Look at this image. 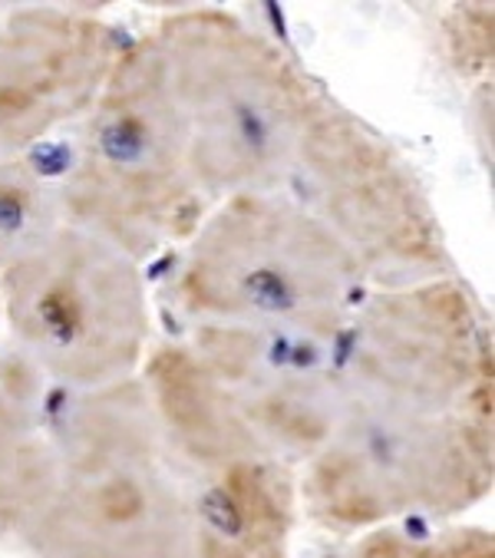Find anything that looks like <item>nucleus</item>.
Returning a JSON list of instances; mask_svg holds the SVG:
<instances>
[{"instance_id": "f257e3e1", "label": "nucleus", "mask_w": 495, "mask_h": 558, "mask_svg": "<svg viewBox=\"0 0 495 558\" xmlns=\"http://www.w3.org/2000/svg\"><path fill=\"white\" fill-rule=\"evenodd\" d=\"M288 463L221 400L185 348L143 377L80 393L44 423L31 558H288Z\"/></svg>"}, {"instance_id": "f03ea898", "label": "nucleus", "mask_w": 495, "mask_h": 558, "mask_svg": "<svg viewBox=\"0 0 495 558\" xmlns=\"http://www.w3.org/2000/svg\"><path fill=\"white\" fill-rule=\"evenodd\" d=\"M492 338L452 281L366 298L337 333L304 499L327 529L456 515L492 493Z\"/></svg>"}, {"instance_id": "7ed1b4c3", "label": "nucleus", "mask_w": 495, "mask_h": 558, "mask_svg": "<svg viewBox=\"0 0 495 558\" xmlns=\"http://www.w3.org/2000/svg\"><path fill=\"white\" fill-rule=\"evenodd\" d=\"M208 202L275 192L324 93L265 34L221 11H185L149 34Z\"/></svg>"}, {"instance_id": "20e7f679", "label": "nucleus", "mask_w": 495, "mask_h": 558, "mask_svg": "<svg viewBox=\"0 0 495 558\" xmlns=\"http://www.w3.org/2000/svg\"><path fill=\"white\" fill-rule=\"evenodd\" d=\"M360 262L281 192L228 195L189 239L172 301L198 327L337 333L357 314Z\"/></svg>"}, {"instance_id": "39448f33", "label": "nucleus", "mask_w": 495, "mask_h": 558, "mask_svg": "<svg viewBox=\"0 0 495 558\" xmlns=\"http://www.w3.org/2000/svg\"><path fill=\"white\" fill-rule=\"evenodd\" d=\"M86 117L60 189L70 226L133 262L189 242L208 215V198L195 182L189 136L149 34L122 50Z\"/></svg>"}, {"instance_id": "423d86ee", "label": "nucleus", "mask_w": 495, "mask_h": 558, "mask_svg": "<svg viewBox=\"0 0 495 558\" xmlns=\"http://www.w3.org/2000/svg\"><path fill=\"white\" fill-rule=\"evenodd\" d=\"M0 301L21 351L67 387L102 390L146 364L140 262L70 221L0 268Z\"/></svg>"}, {"instance_id": "0eeeda50", "label": "nucleus", "mask_w": 495, "mask_h": 558, "mask_svg": "<svg viewBox=\"0 0 495 558\" xmlns=\"http://www.w3.org/2000/svg\"><path fill=\"white\" fill-rule=\"evenodd\" d=\"M281 185L360 262L390 288L446 278L449 255L439 215L416 169L360 117L321 96Z\"/></svg>"}, {"instance_id": "6e6552de", "label": "nucleus", "mask_w": 495, "mask_h": 558, "mask_svg": "<svg viewBox=\"0 0 495 558\" xmlns=\"http://www.w3.org/2000/svg\"><path fill=\"white\" fill-rule=\"evenodd\" d=\"M337 333L195 327L189 351L234 416L275 457L311 460L330 433Z\"/></svg>"}, {"instance_id": "1a4fd4ad", "label": "nucleus", "mask_w": 495, "mask_h": 558, "mask_svg": "<svg viewBox=\"0 0 495 558\" xmlns=\"http://www.w3.org/2000/svg\"><path fill=\"white\" fill-rule=\"evenodd\" d=\"M122 50L109 24L76 11H17L0 24V156H27L89 113Z\"/></svg>"}, {"instance_id": "9d476101", "label": "nucleus", "mask_w": 495, "mask_h": 558, "mask_svg": "<svg viewBox=\"0 0 495 558\" xmlns=\"http://www.w3.org/2000/svg\"><path fill=\"white\" fill-rule=\"evenodd\" d=\"M60 192L31 156H0V268L60 226Z\"/></svg>"}, {"instance_id": "9b49d317", "label": "nucleus", "mask_w": 495, "mask_h": 558, "mask_svg": "<svg viewBox=\"0 0 495 558\" xmlns=\"http://www.w3.org/2000/svg\"><path fill=\"white\" fill-rule=\"evenodd\" d=\"M337 558H495V538L485 529H381Z\"/></svg>"}, {"instance_id": "f8f14e48", "label": "nucleus", "mask_w": 495, "mask_h": 558, "mask_svg": "<svg viewBox=\"0 0 495 558\" xmlns=\"http://www.w3.org/2000/svg\"><path fill=\"white\" fill-rule=\"evenodd\" d=\"M17 380H21V377H14L8 367H0V416H8V413H14V410L31 407V403H27V393L17 387Z\"/></svg>"}]
</instances>
